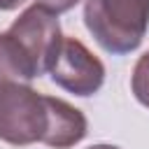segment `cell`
Returning a JSON list of instances; mask_svg holds the SVG:
<instances>
[{"mask_svg":"<svg viewBox=\"0 0 149 149\" xmlns=\"http://www.w3.org/2000/svg\"><path fill=\"white\" fill-rule=\"evenodd\" d=\"M88 133V121L81 109L72 107L63 98L49 95V128L42 144L51 149H70Z\"/></svg>","mask_w":149,"mask_h":149,"instance_id":"cell-5","label":"cell"},{"mask_svg":"<svg viewBox=\"0 0 149 149\" xmlns=\"http://www.w3.org/2000/svg\"><path fill=\"white\" fill-rule=\"evenodd\" d=\"M5 33L9 35L12 44L16 47V51L21 54L26 68L35 79L51 70L61 42L65 37L61 33L58 16L40 5L26 7Z\"/></svg>","mask_w":149,"mask_h":149,"instance_id":"cell-3","label":"cell"},{"mask_svg":"<svg viewBox=\"0 0 149 149\" xmlns=\"http://www.w3.org/2000/svg\"><path fill=\"white\" fill-rule=\"evenodd\" d=\"M23 0H0V9L2 12H9V9H16Z\"/></svg>","mask_w":149,"mask_h":149,"instance_id":"cell-8","label":"cell"},{"mask_svg":"<svg viewBox=\"0 0 149 149\" xmlns=\"http://www.w3.org/2000/svg\"><path fill=\"white\" fill-rule=\"evenodd\" d=\"M49 128V95L23 81L0 84V140L14 147L42 142Z\"/></svg>","mask_w":149,"mask_h":149,"instance_id":"cell-2","label":"cell"},{"mask_svg":"<svg viewBox=\"0 0 149 149\" xmlns=\"http://www.w3.org/2000/svg\"><path fill=\"white\" fill-rule=\"evenodd\" d=\"M84 23L107 54H130L147 35L149 0H86Z\"/></svg>","mask_w":149,"mask_h":149,"instance_id":"cell-1","label":"cell"},{"mask_svg":"<svg viewBox=\"0 0 149 149\" xmlns=\"http://www.w3.org/2000/svg\"><path fill=\"white\" fill-rule=\"evenodd\" d=\"M88 149H119V147H114V144H93Z\"/></svg>","mask_w":149,"mask_h":149,"instance_id":"cell-9","label":"cell"},{"mask_svg":"<svg viewBox=\"0 0 149 149\" xmlns=\"http://www.w3.org/2000/svg\"><path fill=\"white\" fill-rule=\"evenodd\" d=\"M130 88H133V95L137 98L140 105L149 107V51H144L135 68H133V77H130Z\"/></svg>","mask_w":149,"mask_h":149,"instance_id":"cell-6","label":"cell"},{"mask_svg":"<svg viewBox=\"0 0 149 149\" xmlns=\"http://www.w3.org/2000/svg\"><path fill=\"white\" fill-rule=\"evenodd\" d=\"M49 74L56 86L79 98H88L98 93L105 84L102 61L93 51H88V47L77 37H63Z\"/></svg>","mask_w":149,"mask_h":149,"instance_id":"cell-4","label":"cell"},{"mask_svg":"<svg viewBox=\"0 0 149 149\" xmlns=\"http://www.w3.org/2000/svg\"><path fill=\"white\" fill-rule=\"evenodd\" d=\"M79 0H35V5H40V7H44L47 12H51V14H63V12H68V9H72L74 5H77Z\"/></svg>","mask_w":149,"mask_h":149,"instance_id":"cell-7","label":"cell"}]
</instances>
